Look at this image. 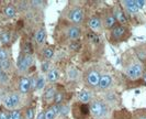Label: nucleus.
Returning a JSON list of instances; mask_svg holds the SVG:
<instances>
[{"mask_svg":"<svg viewBox=\"0 0 146 119\" xmlns=\"http://www.w3.org/2000/svg\"><path fill=\"white\" fill-rule=\"evenodd\" d=\"M65 37L69 41H77L81 37V29L79 25H75V24H68V27H66L65 29Z\"/></svg>","mask_w":146,"mask_h":119,"instance_id":"nucleus-12","label":"nucleus"},{"mask_svg":"<svg viewBox=\"0 0 146 119\" xmlns=\"http://www.w3.org/2000/svg\"><path fill=\"white\" fill-rule=\"evenodd\" d=\"M0 119H9V112L5 107H0Z\"/></svg>","mask_w":146,"mask_h":119,"instance_id":"nucleus-36","label":"nucleus"},{"mask_svg":"<svg viewBox=\"0 0 146 119\" xmlns=\"http://www.w3.org/2000/svg\"><path fill=\"white\" fill-rule=\"evenodd\" d=\"M8 59H11L10 47L9 46H2V47H0V62Z\"/></svg>","mask_w":146,"mask_h":119,"instance_id":"nucleus-26","label":"nucleus"},{"mask_svg":"<svg viewBox=\"0 0 146 119\" xmlns=\"http://www.w3.org/2000/svg\"><path fill=\"white\" fill-rule=\"evenodd\" d=\"M45 84H46V80H45V77L42 76V75H40V76L37 77L36 86H35V89H34V90H41V89H44Z\"/></svg>","mask_w":146,"mask_h":119,"instance_id":"nucleus-32","label":"nucleus"},{"mask_svg":"<svg viewBox=\"0 0 146 119\" xmlns=\"http://www.w3.org/2000/svg\"><path fill=\"white\" fill-rule=\"evenodd\" d=\"M102 24L103 28L107 30H111L112 28H114L117 24L115 17L113 15L112 9H108L103 12V18H102Z\"/></svg>","mask_w":146,"mask_h":119,"instance_id":"nucleus-11","label":"nucleus"},{"mask_svg":"<svg viewBox=\"0 0 146 119\" xmlns=\"http://www.w3.org/2000/svg\"><path fill=\"white\" fill-rule=\"evenodd\" d=\"M119 2H120L122 9L124 10L127 19H129V15H135L139 13V9L137 7L136 0H123V1H119Z\"/></svg>","mask_w":146,"mask_h":119,"instance_id":"nucleus-9","label":"nucleus"},{"mask_svg":"<svg viewBox=\"0 0 146 119\" xmlns=\"http://www.w3.org/2000/svg\"><path fill=\"white\" fill-rule=\"evenodd\" d=\"M18 89L19 93L23 95V94H28L29 92H31V84H30V77L23 75L20 77L19 83H18Z\"/></svg>","mask_w":146,"mask_h":119,"instance_id":"nucleus-14","label":"nucleus"},{"mask_svg":"<svg viewBox=\"0 0 146 119\" xmlns=\"http://www.w3.org/2000/svg\"><path fill=\"white\" fill-rule=\"evenodd\" d=\"M2 73H3V71H2V68H1V65H0V76H1Z\"/></svg>","mask_w":146,"mask_h":119,"instance_id":"nucleus-40","label":"nucleus"},{"mask_svg":"<svg viewBox=\"0 0 146 119\" xmlns=\"http://www.w3.org/2000/svg\"><path fill=\"white\" fill-rule=\"evenodd\" d=\"M3 12H5V15L9 18V19H12V18H15V15H17V7H15V5H12V3H9L7 5L5 9H3Z\"/></svg>","mask_w":146,"mask_h":119,"instance_id":"nucleus-25","label":"nucleus"},{"mask_svg":"<svg viewBox=\"0 0 146 119\" xmlns=\"http://www.w3.org/2000/svg\"><path fill=\"white\" fill-rule=\"evenodd\" d=\"M132 119H146V109L145 108L136 109L134 112H132Z\"/></svg>","mask_w":146,"mask_h":119,"instance_id":"nucleus-27","label":"nucleus"},{"mask_svg":"<svg viewBox=\"0 0 146 119\" xmlns=\"http://www.w3.org/2000/svg\"><path fill=\"white\" fill-rule=\"evenodd\" d=\"M21 94L19 92H11L8 93L3 98V107L9 110L17 109L18 106L21 104Z\"/></svg>","mask_w":146,"mask_h":119,"instance_id":"nucleus-7","label":"nucleus"},{"mask_svg":"<svg viewBox=\"0 0 146 119\" xmlns=\"http://www.w3.org/2000/svg\"><path fill=\"white\" fill-rule=\"evenodd\" d=\"M42 60L43 61H50V60L53 59L54 54H55V51H54V46L53 45H47L42 49ZM40 54V55H41Z\"/></svg>","mask_w":146,"mask_h":119,"instance_id":"nucleus-22","label":"nucleus"},{"mask_svg":"<svg viewBox=\"0 0 146 119\" xmlns=\"http://www.w3.org/2000/svg\"><path fill=\"white\" fill-rule=\"evenodd\" d=\"M44 115H45V119H54L57 115H56V112H54V109H53V107L51 106H47L46 108H45V110H44Z\"/></svg>","mask_w":146,"mask_h":119,"instance_id":"nucleus-28","label":"nucleus"},{"mask_svg":"<svg viewBox=\"0 0 146 119\" xmlns=\"http://www.w3.org/2000/svg\"><path fill=\"white\" fill-rule=\"evenodd\" d=\"M131 30L129 27L117 24L114 28L109 30L108 33V40L111 44H121L123 42H126L131 37Z\"/></svg>","mask_w":146,"mask_h":119,"instance_id":"nucleus-2","label":"nucleus"},{"mask_svg":"<svg viewBox=\"0 0 146 119\" xmlns=\"http://www.w3.org/2000/svg\"><path fill=\"white\" fill-rule=\"evenodd\" d=\"M23 118V114L21 109H13V110H9V119H22Z\"/></svg>","mask_w":146,"mask_h":119,"instance_id":"nucleus-29","label":"nucleus"},{"mask_svg":"<svg viewBox=\"0 0 146 119\" xmlns=\"http://www.w3.org/2000/svg\"><path fill=\"white\" fill-rule=\"evenodd\" d=\"M80 46H81V43L79 42V40H77V41H74V42H72V43L69 44V49L77 52V51H79Z\"/></svg>","mask_w":146,"mask_h":119,"instance_id":"nucleus-34","label":"nucleus"},{"mask_svg":"<svg viewBox=\"0 0 146 119\" xmlns=\"http://www.w3.org/2000/svg\"><path fill=\"white\" fill-rule=\"evenodd\" d=\"M100 77H101V74L99 73L98 70L89 68L84 74V82H85V84H86V86H87L88 88L96 89L99 86Z\"/></svg>","mask_w":146,"mask_h":119,"instance_id":"nucleus-5","label":"nucleus"},{"mask_svg":"<svg viewBox=\"0 0 146 119\" xmlns=\"http://www.w3.org/2000/svg\"><path fill=\"white\" fill-rule=\"evenodd\" d=\"M24 116L27 119H35V107L33 106H30L25 109L24 112Z\"/></svg>","mask_w":146,"mask_h":119,"instance_id":"nucleus-30","label":"nucleus"},{"mask_svg":"<svg viewBox=\"0 0 146 119\" xmlns=\"http://www.w3.org/2000/svg\"><path fill=\"white\" fill-rule=\"evenodd\" d=\"M77 98H78V102H80V103L89 104L92 100V94L87 89H82L77 94Z\"/></svg>","mask_w":146,"mask_h":119,"instance_id":"nucleus-19","label":"nucleus"},{"mask_svg":"<svg viewBox=\"0 0 146 119\" xmlns=\"http://www.w3.org/2000/svg\"><path fill=\"white\" fill-rule=\"evenodd\" d=\"M113 83V77L110 74H102L100 77V82H99V89L100 90H108L112 86Z\"/></svg>","mask_w":146,"mask_h":119,"instance_id":"nucleus-17","label":"nucleus"},{"mask_svg":"<svg viewBox=\"0 0 146 119\" xmlns=\"http://www.w3.org/2000/svg\"><path fill=\"white\" fill-rule=\"evenodd\" d=\"M37 76L36 74H33L32 76H30V84H31V90H34L35 89V86H36V82H37Z\"/></svg>","mask_w":146,"mask_h":119,"instance_id":"nucleus-35","label":"nucleus"},{"mask_svg":"<svg viewBox=\"0 0 146 119\" xmlns=\"http://www.w3.org/2000/svg\"><path fill=\"white\" fill-rule=\"evenodd\" d=\"M70 110H72L74 119H88L91 116L89 104H84L80 102H75L72 105Z\"/></svg>","mask_w":146,"mask_h":119,"instance_id":"nucleus-6","label":"nucleus"},{"mask_svg":"<svg viewBox=\"0 0 146 119\" xmlns=\"http://www.w3.org/2000/svg\"><path fill=\"white\" fill-rule=\"evenodd\" d=\"M59 76H60L59 70L56 68V67H53L46 74V81L48 83H51V84H54V83H56L59 80Z\"/></svg>","mask_w":146,"mask_h":119,"instance_id":"nucleus-20","label":"nucleus"},{"mask_svg":"<svg viewBox=\"0 0 146 119\" xmlns=\"http://www.w3.org/2000/svg\"><path fill=\"white\" fill-rule=\"evenodd\" d=\"M34 40H35V43H36L37 46H41V45H43L45 43V41H46V30H45L44 27H41L35 32Z\"/></svg>","mask_w":146,"mask_h":119,"instance_id":"nucleus-18","label":"nucleus"},{"mask_svg":"<svg viewBox=\"0 0 146 119\" xmlns=\"http://www.w3.org/2000/svg\"><path fill=\"white\" fill-rule=\"evenodd\" d=\"M56 86H50L47 88H45L43 94V102L45 105H52L53 104V100H54V97H55V94H56Z\"/></svg>","mask_w":146,"mask_h":119,"instance_id":"nucleus-15","label":"nucleus"},{"mask_svg":"<svg viewBox=\"0 0 146 119\" xmlns=\"http://www.w3.org/2000/svg\"><path fill=\"white\" fill-rule=\"evenodd\" d=\"M0 65H1V68H2V71H3L5 73L8 72V71H10V70H11V67H12V62H11V59L1 61V62H0Z\"/></svg>","mask_w":146,"mask_h":119,"instance_id":"nucleus-31","label":"nucleus"},{"mask_svg":"<svg viewBox=\"0 0 146 119\" xmlns=\"http://www.w3.org/2000/svg\"><path fill=\"white\" fill-rule=\"evenodd\" d=\"M36 119H45V115H44V110H42V112H38V114H37Z\"/></svg>","mask_w":146,"mask_h":119,"instance_id":"nucleus-38","label":"nucleus"},{"mask_svg":"<svg viewBox=\"0 0 146 119\" xmlns=\"http://www.w3.org/2000/svg\"><path fill=\"white\" fill-rule=\"evenodd\" d=\"M0 42L3 44V46H9L11 42V32L8 30H3L0 32Z\"/></svg>","mask_w":146,"mask_h":119,"instance_id":"nucleus-24","label":"nucleus"},{"mask_svg":"<svg viewBox=\"0 0 146 119\" xmlns=\"http://www.w3.org/2000/svg\"><path fill=\"white\" fill-rule=\"evenodd\" d=\"M141 81H142V85H146V71L144 72V74H143V76H142Z\"/></svg>","mask_w":146,"mask_h":119,"instance_id":"nucleus-39","label":"nucleus"},{"mask_svg":"<svg viewBox=\"0 0 146 119\" xmlns=\"http://www.w3.org/2000/svg\"><path fill=\"white\" fill-rule=\"evenodd\" d=\"M65 18L69 20L72 24L78 25L80 24L85 19V12L84 9L79 6H68L65 9Z\"/></svg>","mask_w":146,"mask_h":119,"instance_id":"nucleus-4","label":"nucleus"},{"mask_svg":"<svg viewBox=\"0 0 146 119\" xmlns=\"http://www.w3.org/2000/svg\"><path fill=\"white\" fill-rule=\"evenodd\" d=\"M90 115L95 119H104L110 116V107L101 98H92L89 103Z\"/></svg>","mask_w":146,"mask_h":119,"instance_id":"nucleus-3","label":"nucleus"},{"mask_svg":"<svg viewBox=\"0 0 146 119\" xmlns=\"http://www.w3.org/2000/svg\"><path fill=\"white\" fill-rule=\"evenodd\" d=\"M66 98V90L64 88H57L56 90V94L54 97V100H53V104L52 105H62L64 103Z\"/></svg>","mask_w":146,"mask_h":119,"instance_id":"nucleus-23","label":"nucleus"},{"mask_svg":"<svg viewBox=\"0 0 146 119\" xmlns=\"http://www.w3.org/2000/svg\"><path fill=\"white\" fill-rule=\"evenodd\" d=\"M122 65H123L125 75L127 76V78H130L133 82L139 81L145 72L144 64H142L134 54L129 53V51L123 56Z\"/></svg>","mask_w":146,"mask_h":119,"instance_id":"nucleus-1","label":"nucleus"},{"mask_svg":"<svg viewBox=\"0 0 146 119\" xmlns=\"http://www.w3.org/2000/svg\"><path fill=\"white\" fill-rule=\"evenodd\" d=\"M87 25L92 32H100L103 28L102 19L99 15H92L88 19Z\"/></svg>","mask_w":146,"mask_h":119,"instance_id":"nucleus-13","label":"nucleus"},{"mask_svg":"<svg viewBox=\"0 0 146 119\" xmlns=\"http://www.w3.org/2000/svg\"><path fill=\"white\" fill-rule=\"evenodd\" d=\"M34 52V46L30 40H22L21 44V53L25 55H33Z\"/></svg>","mask_w":146,"mask_h":119,"instance_id":"nucleus-21","label":"nucleus"},{"mask_svg":"<svg viewBox=\"0 0 146 119\" xmlns=\"http://www.w3.org/2000/svg\"><path fill=\"white\" fill-rule=\"evenodd\" d=\"M41 71L43 73H48L50 71V61H42L41 62Z\"/></svg>","mask_w":146,"mask_h":119,"instance_id":"nucleus-33","label":"nucleus"},{"mask_svg":"<svg viewBox=\"0 0 146 119\" xmlns=\"http://www.w3.org/2000/svg\"><path fill=\"white\" fill-rule=\"evenodd\" d=\"M34 64V57L33 55H25L23 53L20 52L18 62H17V66L20 72H27L29 68L33 66Z\"/></svg>","mask_w":146,"mask_h":119,"instance_id":"nucleus-8","label":"nucleus"},{"mask_svg":"<svg viewBox=\"0 0 146 119\" xmlns=\"http://www.w3.org/2000/svg\"><path fill=\"white\" fill-rule=\"evenodd\" d=\"M112 11H113V15H114V17H115V20H117V24L125 25V27L129 25V19H127V17H126V15H125L124 10L122 9V7H121V5H120L119 1L115 2L114 7L112 8Z\"/></svg>","mask_w":146,"mask_h":119,"instance_id":"nucleus-10","label":"nucleus"},{"mask_svg":"<svg viewBox=\"0 0 146 119\" xmlns=\"http://www.w3.org/2000/svg\"><path fill=\"white\" fill-rule=\"evenodd\" d=\"M134 55L136 56V59L139 60L142 64L146 63V43L136 45L134 49Z\"/></svg>","mask_w":146,"mask_h":119,"instance_id":"nucleus-16","label":"nucleus"},{"mask_svg":"<svg viewBox=\"0 0 146 119\" xmlns=\"http://www.w3.org/2000/svg\"><path fill=\"white\" fill-rule=\"evenodd\" d=\"M139 9H145L146 8V0H136Z\"/></svg>","mask_w":146,"mask_h":119,"instance_id":"nucleus-37","label":"nucleus"}]
</instances>
